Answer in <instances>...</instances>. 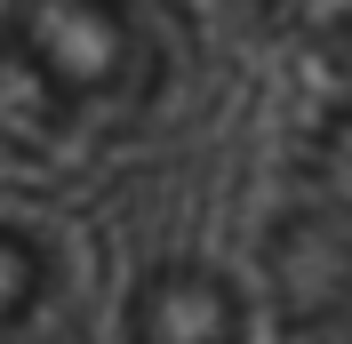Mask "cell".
<instances>
[{
  "mask_svg": "<svg viewBox=\"0 0 352 344\" xmlns=\"http://www.w3.org/2000/svg\"><path fill=\"white\" fill-rule=\"evenodd\" d=\"M56 304V248L41 224L0 216V344H24Z\"/></svg>",
  "mask_w": 352,
  "mask_h": 344,
  "instance_id": "cell-3",
  "label": "cell"
},
{
  "mask_svg": "<svg viewBox=\"0 0 352 344\" xmlns=\"http://www.w3.org/2000/svg\"><path fill=\"white\" fill-rule=\"evenodd\" d=\"M168 80V32L153 0H8L0 8V96L32 129L112 136L144 120Z\"/></svg>",
  "mask_w": 352,
  "mask_h": 344,
  "instance_id": "cell-1",
  "label": "cell"
},
{
  "mask_svg": "<svg viewBox=\"0 0 352 344\" xmlns=\"http://www.w3.org/2000/svg\"><path fill=\"white\" fill-rule=\"evenodd\" d=\"M0 8H8V0H0Z\"/></svg>",
  "mask_w": 352,
  "mask_h": 344,
  "instance_id": "cell-5",
  "label": "cell"
},
{
  "mask_svg": "<svg viewBox=\"0 0 352 344\" xmlns=\"http://www.w3.org/2000/svg\"><path fill=\"white\" fill-rule=\"evenodd\" d=\"M312 184H320L329 208H352V96L329 112V129L312 144Z\"/></svg>",
  "mask_w": 352,
  "mask_h": 344,
  "instance_id": "cell-4",
  "label": "cell"
},
{
  "mask_svg": "<svg viewBox=\"0 0 352 344\" xmlns=\"http://www.w3.org/2000/svg\"><path fill=\"white\" fill-rule=\"evenodd\" d=\"M248 328H256L248 288L200 257H168L153 272H136L129 304H120L129 344H248Z\"/></svg>",
  "mask_w": 352,
  "mask_h": 344,
  "instance_id": "cell-2",
  "label": "cell"
}]
</instances>
